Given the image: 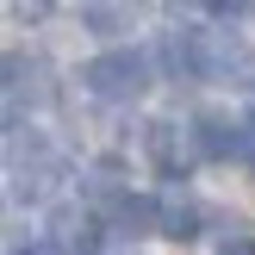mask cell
Returning <instances> with one entry per match:
<instances>
[{
  "mask_svg": "<svg viewBox=\"0 0 255 255\" xmlns=\"http://www.w3.org/2000/svg\"><path fill=\"white\" fill-rule=\"evenodd\" d=\"M149 81H156V69H149V56L131 50V44H112V50H100V56L81 62V87L100 94V100H137Z\"/></svg>",
  "mask_w": 255,
  "mask_h": 255,
  "instance_id": "obj_1",
  "label": "cell"
},
{
  "mask_svg": "<svg viewBox=\"0 0 255 255\" xmlns=\"http://www.w3.org/2000/svg\"><path fill=\"white\" fill-rule=\"evenodd\" d=\"M199 81L255 87V50L243 44V31H199Z\"/></svg>",
  "mask_w": 255,
  "mask_h": 255,
  "instance_id": "obj_2",
  "label": "cell"
},
{
  "mask_svg": "<svg viewBox=\"0 0 255 255\" xmlns=\"http://www.w3.org/2000/svg\"><path fill=\"white\" fill-rule=\"evenodd\" d=\"M12 174H19V199H44L50 187L62 181V156L44 137H19V143H12Z\"/></svg>",
  "mask_w": 255,
  "mask_h": 255,
  "instance_id": "obj_3",
  "label": "cell"
},
{
  "mask_svg": "<svg viewBox=\"0 0 255 255\" xmlns=\"http://www.w3.org/2000/svg\"><path fill=\"white\" fill-rule=\"evenodd\" d=\"M0 94H12V100H50V69L37 56H25V50H12V56H0Z\"/></svg>",
  "mask_w": 255,
  "mask_h": 255,
  "instance_id": "obj_4",
  "label": "cell"
},
{
  "mask_svg": "<svg viewBox=\"0 0 255 255\" xmlns=\"http://www.w3.org/2000/svg\"><path fill=\"white\" fill-rule=\"evenodd\" d=\"M187 143H193L199 156H212V162H231V156H237V143H243V125L224 119V112H199Z\"/></svg>",
  "mask_w": 255,
  "mask_h": 255,
  "instance_id": "obj_5",
  "label": "cell"
},
{
  "mask_svg": "<svg viewBox=\"0 0 255 255\" xmlns=\"http://www.w3.org/2000/svg\"><path fill=\"white\" fill-rule=\"evenodd\" d=\"M199 224H206V206H199V199H156V237L193 243Z\"/></svg>",
  "mask_w": 255,
  "mask_h": 255,
  "instance_id": "obj_6",
  "label": "cell"
},
{
  "mask_svg": "<svg viewBox=\"0 0 255 255\" xmlns=\"http://www.w3.org/2000/svg\"><path fill=\"white\" fill-rule=\"evenodd\" d=\"M112 224H119V231L112 237H125V243H137V237H156V199H143V193H125L119 206H112Z\"/></svg>",
  "mask_w": 255,
  "mask_h": 255,
  "instance_id": "obj_7",
  "label": "cell"
},
{
  "mask_svg": "<svg viewBox=\"0 0 255 255\" xmlns=\"http://www.w3.org/2000/svg\"><path fill=\"white\" fill-rule=\"evenodd\" d=\"M162 69L174 81H199V31H168L162 37Z\"/></svg>",
  "mask_w": 255,
  "mask_h": 255,
  "instance_id": "obj_8",
  "label": "cell"
},
{
  "mask_svg": "<svg viewBox=\"0 0 255 255\" xmlns=\"http://www.w3.org/2000/svg\"><path fill=\"white\" fill-rule=\"evenodd\" d=\"M149 156H156L162 174H181L187 168V137L174 131V125H149Z\"/></svg>",
  "mask_w": 255,
  "mask_h": 255,
  "instance_id": "obj_9",
  "label": "cell"
},
{
  "mask_svg": "<svg viewBox=\"0 0 255 255\" xmlns=\"http://www.w3.org/2000/svg\"><path fill=\"white\" fill-rule=\"evenodd\" d=\"M81 19L94 25V31H131V19H137V12H131V0H87V6H81Z\"/></svg>",
  "mask_w": 255,
  "mask_h": 255,
  "instance_id": "obj_10",
  "label": "cell"
},
{
  "mask_svg": "<svg viewBox=\"0 0 255 255\" xmlns=\"http://www.w3.org/2000/svg\"><path fill=\"white\" fill-rule=\"evenodd\" d=\"M218 255H255V243H249L243 231H231V237H224V243H218Z\"/></svg>",
  "mask_w": 255,
  "mask_h": 255,
  "instance_id": "obj_11",
  "label": "cell"
},
{
  "mask_svg": "<svg viewBox=\"0 0 255 255\" xmlns=\"http://www.w3.org/2000/svg\"><path fill=\"white\" fill-rule=\"evenodd\" d=\"M50 12V0H19V19H44Z\"/></svg>",
  "mask_w": 255,
  "mask_h": 255,
  "instance_id": "obj_12",
  "label": "cell"
},
{
  "mask_svg": "<svg viewBox=\"0 0 255 255\" xmlns=\"http://www.w3.org/2000/svg\"><path fill=\"white\" fill-rule=\"evenodd\" d=\"M12 255H56V243H37V249H12Z\"/></svg>",
  "mask_w": 255,
  "mask_h": 255,
  "instance_id": "obj_13",
  "label": "cell"
}]
</instances>
